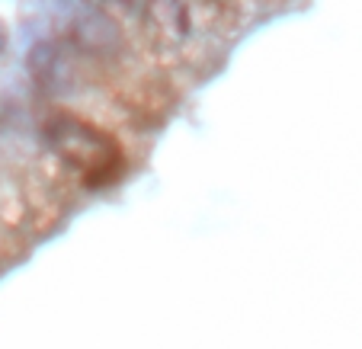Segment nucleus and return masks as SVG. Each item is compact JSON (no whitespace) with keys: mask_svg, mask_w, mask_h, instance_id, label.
I'll return each mask as SVG.
<instances>
[{"mask_svg":"<svg viewBox=\"0 0 362 349\" xmlns=\"http://www.w3.org/2000/svg\"><path fill=\"white\" fill-rule=\"evenodd\" d=\"M45 138L52 144V151L64 158V164L81 170L83 177L106 173L119 160L112 138L96 125H90L87 119H77L71 112H52L45 119Z\"/></svg>","mask_w":362,"mask_h":349,"instance_id":"f257e3e1","label":"nucleus"},{"mask_svg":"<svg viewBox=\"0 0 362 349\" xmlns=\"http://www.w3.org/2000/svg\"><path fill=\"white\" fill-rule=\"evenodd\" d=\"M29 68H33V74L39 77L42 87H62V83H68V77H71L68 58H64L55 45L35 48L33 58H29Z\"/></svg>","mask_w":362,"mask_h":349,"instance_id":"7ed1b4c3","label":"nucleus"},{"mask_svg":"<svg viewBox=\"0 0 362 349\" xmlns=\"http://www.w3.org/2000/svg\"><path fill=\"white\" fill-rule=\"evenodd\" d=\"M148 20L170 42H183L189 32V20L180 0H148Z\"/></svg>","mask_w":362,"mask_h":349,"instance_id":"f03ea898","label":"nucleus"}]
</instances>
